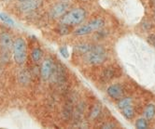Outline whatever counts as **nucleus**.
Masks as SVG:
<instances>
[{
    "label": "nucleus",
    "mask_w": 155,
    "mask_h": 129,
    "mask_svg": "<svg viewBox=\"0 0 155 129\" xmlns=\"http://www.w3.org/2000/svg\"><path fill=\"white\" fill-rule=\"evenodd\" d=\"M85 17H86L85 9L81 8H73L69 10V11H68L64 15H63L61 17L60 21L62 24L74 26V25L81 24L84 20Z\"/></svg>",
    "instance_id": "f257e3e1"
},
{
    "label": "nucleus",
    "mask_w": 155,
    "mask_h": 129,
    "mask_svg": "<svg viewBox=\"0 0 155 129\" xmlns=\"http://www.w3.org/2000/svg\"><path fill=\"white\" fill-rule=\"evenodd\" d=\"M12 51H13V59L17 64H24L26 61L27 58V46L26 42L24 38L19 37L13 41L12 46Z\"/></svg>",
    "instance_id": "f03ea898"
},
{
    "label": "nucleus",
    "mask_w": 155,
    "mask_h": 129,
    "mask_svg": "<svg viewBox=\"0 0 155 129\" xmlns=\"http://www.w3.org/2000/svg\"><path fill=\"white\" fill-rule=\"evenodd\" d=\"M107 59V52L102 46H92L90 51L86 53V60L92 65L103 63Z\"/></svg>",
    "instance_id": "7ed1b4c3"
},
{
    "label": "nucleus",
    "mask_w": 155,
    "mask_h": 129,
    "mask_svg": "<svg viewBox=\"0 0 155 129\" xmlns=\"http://www.w3.org/2000/svg\"><path fill=\"white\" fill-rule=\"evenodd\" d=\"M105 23L103 19H95L94 20H91L90 23H88L85 25L80 26L78 29L74 31V35L78 36H82V35H87L94 31H97L101 29L104 26Z\"/></svg>",
    "instance_id": "20e7f679"
},
{
    "label": "nucleus",
    "mask_w": 155,
    "mask_h": 129,
    "mask_svg": "<svg viewBox=\"0 0 155 129\" xmlns=\"http://www.w3.org/2000/svg\"><path fill=\"white\" fill-rule=\"evenodd\" d=\"M42 0H27V1L21 2L19 5V8L21 11L27 13L34 11V10L40 8L42 6Z\"/></svg>",
    "instance_id": "39448f33"
},
{
    "label": "nucleus",
    "mask_w": 155,
    "mask_h": 129,
    "mask_svg": "<svg viewBox=\"0 0 155 129\" xmlns=\"http://www.w3.org/2000/svg\"><path fill=\"white\" fill-rule=\"evenodd\" d=\"M54 71V65H53V62L51 59H47L42 62V65H41V76L44 80H48Z\"/></svg>",
    "instance_id": "423d86ee"
},
{
    "label": "nucleus",
    "mask_w": 155,
    "mask_h": 129,
    "mask_svg": "<svg viewBox=\"0 0 155 129\" xmlns=\"http://www.w3.org/2000/svg\"><path fill=\"white\" fill-rule=\"evenodd\" d=\"M68 5L65 2H61L57 5H55L51 9V17L52 18H61L68 12Z\"/></svg>",
    "instance_id": "0eeeda50"
},
{
    "label": "nucleus",
    "mask_w": 155,
    "mask_h": 129,
    "mask_svg": "<svg viewBox=\"0 0 155 129\" xmlns=\"http://www.w3.org/2000/svg\"><path fill=\"white\" fill-rule=\"evenodd\" d=\"M108 96L110 98H112L114 100L116 99H120L124 94V89L120 87V84H111L110 87L107 88V90Z\"/></svg>",
    "instance_id": "6e6552de"
},
{
    "label": "nucleus",
    "mask_w": 155,
    "mask_h": 129,
    "mask_svg": "<svg viewBox=\"0 0 155 129\" xmlns=\"http://www.w3.org/2000/svg\"><path fill=\"white\" fill-rule=\"evenodd\" d=\"M13 40L8 34L3 33L0 35V47L4 50H9L12 48Z\"/></svg>",
    "instance_id": "1a4fd4ad"
},
{
    "label": "nucleus",
    "mask_w": 155,
    "mask_h": 129,
    "mask_svg": "<svg viewBox=\"0 0 155 129\" xmlns=\"http://www.w3.org/2000/svg\"><path fill=\"white\" fill-rule=\"evenodd\" d=\"M155 115V106L153 104H149L145 111H144V117L146 118L147 120H150L154 117Z\"/></svg>",
    "instance_id": "9d476101"
},
{
    "label": "nucleus",
    "mask_w": 155,
    "mask_h": 129,
    "mask_svg": "<svg viewBox=\"0 0 155 129\" xmlns=\"http://www.w3.org/2000/svg\"><path fill=\"white\" fill-rule=\"evenodd\" d=\"M121 111H123L124 116L126 118V119H128V120L133 119V118H134V116H135V113H136L134 107H133L132 105H129V106L125 107V108H124Z\"/></svg>",
    "instance_id": "9b49d317"
},
{
    "label": "nucleus",
    "mask_w": 155,
    "mask_h": 129,
    "mask_svg": "<svg viewBox=\"0 0 155 129\" xmlns=\"http://www.w3.org/2000/svg\"><path fill=\"white\" fill-rule=\"evenodd\" d=\"M42 57H43V51L40 48H34V49L32 50V52H31V58H32V60H34L35 62H39L41 60Z\"/></svg>",
    "instance_id": "f8f14e48"
},
{
    "label": "nucleus",
    "mask_w": 155,
    "mask_h": 129,
    "mask_svg": "<svg viewBox=\"0 0 155 129\" xmlns=\"http://www.w3.org/2000/svg\"><path fill=\"white\" fill-rule=\"evenodd\" d=\"M132 102H133V99L132 98H129V97H127V98H124V99H120L118 102V107L123 110L124 108H125V107L129 106V105H132Z\"/></svg>",
    "instance_id": "ddd939ff"
},
{
    "label": "nucleus",
    "mask_w": 155,
    "mask_h": 129,
    "mask_svg": "<svg viewBox=\"0 0 155 129\" xmlns=\"http://www.w3.org/2000/svg\"><path fill=\"white\" fill-rule=\"evenodd\" d=\"M149 124H148V121L145 117L144 118H140L136 122V127L138 129H146L148 128Z\"/></svg>",
    "instance_id": "4468645a"
},
{
    "label": "nucleus",
    "mask_w": 155,
    "mask_h": 129,
    "mask_svg": "<svg viewBox=\"0 0 155 129\" xmlns=\"http://www.w3.org/2000/svg\"><path fill=\"white\" fill-rule=\"evenodd\" d=\"M56 31H57V33H58V34H60V35H65L69 34L70 29H69V26H68V25H65V24H62V23H61V24L57 27Z\"/></svg>",
    "instance_id": "2eb2a0df"
},
{
    "label": "nucleus",
    "mask_w": 155,
    "mask_h": 129,
    "mask_svg": "<svg viewBox=\"0 0 155 129\" xmlns=\"http://www.w3.org/2000/svg\"><path fill=\"white\" fill-rule=\"evenodd\" d=\"M115 76V71L112 69V68H107L105 71H104V73H103V77L106 79V80H110L112 79L113 77Z\"/></svg>",
    "instance_id": "dca6fc26"
},
{
    "label": "nucleus",
    "mask_w": 155,
    "mask_h": 129,
    "mask_svg": "<svg viewBox=\"0 0 155 129\" xmlns=\"http://www.w3.org/2000/svg\"><path fill=\"white\" fill-rule=\"evenodd\" d=\"M29 79H30V75H29V73L26 71L21 72L19 74V81L21 84H27L29 82Z\"/></svg>",
    "instance_id": "f3484780"
},
{
    "label": "nucleus",
    "mask_w": 155,
    "mask_h": 129,
    "mask_svg": "<svg viewBox=\"0 0 155 129\" xmlns=\"http://www.w3.org/2000/svg\"><path fill=\"white\" fill-rule=\"evenodd\" d=\"M91 48H92V46L87 45V44H81V45H79V46L76 47L77 50L80 51L81 53H82V54H86V53L89 52Z\"/></svg>",
    "instance_id": "a211bd4d"
},
{
    "label": "nucleus",
    "mask_w": 155,
    "mask_h": 129,
    "mask_svg": "<svg viewBox=\"0 0 155 129\" xmlns=\"http://www.w3.org/2000/svg\"><path fill=\"white\" fill-rule=\"evenodd\" d=\"M0 19L3 20V23L8 25H14V20L6 13H0Z\"/></svg>",
    "instance_id": "6ab92c4d"
},
{
    "label": "nucleus",
    "mask_w": 155,
    "mask_h": 129,
    "mask_svg": "<svg viewBox=\"0 0 155 129\" xmlns=\"http://www.w3.org/2000/svg\"><path fill=\"white\" fill-rule=\"evenodd\" d=\"M101 112V105L100 104H96L94 108H93V111H92V113H91V118L92 119H94L96 118L99 113Z\"/></svg>",
    "instance_id": "aec40b11"
},
{
    "label": "nucleus",
    "mask_w": 155,
    "mask_h": 129,
    "mask_svg": "<svg viewBox=\"0 0 155 129\" xmlns=\"http://www.w3.org/2000/svg\"><path fill=\"white\" fill-rule=\"evenodd\" d=\"M59 51H60L61 55H62L64 58L68 59V58L69 57V53H68V48H66V47H62V48H60Z\"/></svg>",
    "instance_id": "412c9836"
},
{
    "label": "nucleus",
    "mask_w": 155,
    "mask_h": 129,
    "mask_svg": "<svg viewBox=\"0 0 155 129\" xmlns=\"http://www.w3.org/2000/svg\"><path fill=\"white\" fill-rule=\"evenodd\" d=\"M148 41H149V43L150 45L155 47V35H150L148 36Z\"/></svg>",
    "instance_id": "4be33fe9"
},
{
    "label": "nucleus",
    "mask_w": 155,
    "mask_h": 129,
    "mask_svg": "<svg viewBox=\"0 0 155 129\" xmlns=\"http://www.w3.org/2000/svg\"><path fill=\"white\" fill-rule=\"evenodd\" d=\"M115 127V124H104L103 126H102V128H104V129H107V128H114Z\"/></svg>",
    "instance_id": "5701e85b"
},
{
    "label": "nucleus",
    "mask_w": 155,
    "mask_h": 129,
    "mask_svg": "<svg viewBox=\"0 0 155 129\" xmlns=\"http://www.w3.org/2000/svg\"><path fill=\"white\" fill-rule=\"evenodd\" d=\"M20 2H25V1H27V0H19Z\"/></svg>",
    "instance_id": "b1692460"
},
{
    "label": "nucleus",
    "mask_w": 155,
    "mask_h": 129,
    "mask_svg": "<svg viewBox=\"0 0 155 129\" xmlns=\"http://www.w3.org/2000/svg\"><path fill=\"white\" fill-rule=\"evenodd\" d=\"M62 1H68V0H62Z\"/></svg>",
    "instance_id": "393cba45"
},
{
    "label": "nucleus",
    "mask_w": 155,
    "mask_h": 129,
    "mask_svg": "<svg viewBox=\"0 0 155 129\" xmlns=\"http://www.w3.org/2000/svg\"><path fill=\"white\" fill-rule=\"evenodd\" d=\"M154 5H155V0H154Z\"/></svg>",
    "instance_id": "a878e982"
}]
</instances>
